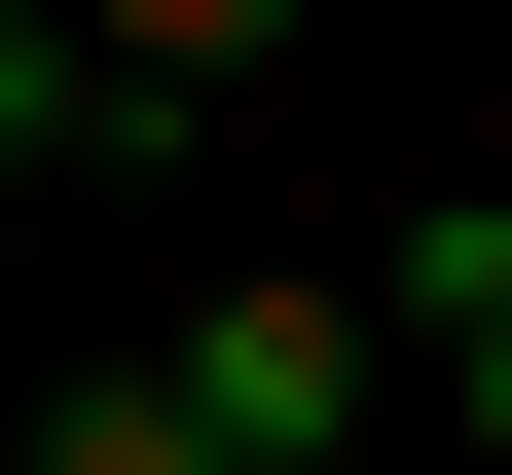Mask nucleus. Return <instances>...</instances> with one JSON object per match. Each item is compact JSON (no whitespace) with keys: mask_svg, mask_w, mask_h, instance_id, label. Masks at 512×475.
Returning <instances> with one entry per match:
<instances>
[{"mask_svg":"<svg viewBox=\"0 0 512 475\" xmlns=\"http://www.w3.org/2000/svg\"><path fill=\"white\" fill-rule=\"evenodd\" d=\"M183 439H220V475H366V293H183Z\"/></svg>","mask_w":512,"mask_h":475,"instance_id":"obj_1","label":"nucleus"},{"mask_svg":"<svg viewBox=\"0 0 512 475\" xmlns=\"http://www.w3.org/2000/svg\"><path fill=\"white\" fill-rule=\"evenodd\" d=\"M110 147H147V74H110L74 0H0V220H37V183H110Z\"/></svg>","mask_w":512,"mask_h":475,"instance_id":"obj_2","label":"nucleus"},{"mask_svg":"<svg viewBox=\"0 0 512 475\" xmlns=\"http://www.w3.org/2000/svg\"><path fill=\"white\" fill-rule=\"evenodd\" d=\"M403 329L476 366V439H512V220H403Z\"/></svg>","mask_w":512,"mask_h":475,"instance_id":"obj_3","label":"nucleus"},{"mask_svg":"<svg viewBox=\"0 0 512 475\" xmlns=\"http://www.w3.org/2000/svg\"><path fill=\"white\" fill-rule=\"evenodd\" d=\"M74 37H110V74H147V110H183V74H256L293 0H74Z\"/></svg>","mask_w":512,"mask_h":475,"instance_id":"obj_4","label":"nucleus"},{"mask_svg":"<svg viewBox=\"0 0 512 475\" xmlns=\"http://www.w3.org/2000/svg\"><path fill=\"white\" fill-rule=\"evenodd\" d=\"M37 475H220V439H183L147 366H74V402H37Z\"/></svg>","mask_w":512,"mask_h":475,"instance_id":"obj_5","label":"nucleus"}]
</instances>
